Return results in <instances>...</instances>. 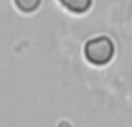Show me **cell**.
<instances>
[{
  "label": "cell",
  "instance_id": "1",
  "mask_svg": "<svg viewBox=\"0 0 132 127\" xmlns=\"http://www.w3.org/2000/svg\"><path fill=\"white\" fill-rule=\"evenodd\" d=\"M85 59L94 65H104L114 57V44L109 37H95L85 44Z\"/></svg>",
  "mask_w": 132,
  "mask_h": 127
},
{
  "label": "cell",
  "instance_id": "2",
  "mask_svg": "<svg viewBox=\"0 0 132 127\" xmlns=\"http://www.w3.org/2000/svg\"><path fill=\"white\" fill-rule=\"evenodd\" d=\"M59 2L74 13H84L92 5V0H59Z\"/></svg>",
  "mask_w": 132,
  "mask_h": 127
},
{
  "label": "cell",
  "instance_id": "3",
  "mask_svg": "<svg viewBox=\"0 0 132 127\" xmlns=\"http://www.w3.org/2000/svg\"><path fill=\"white\" fill-rule=\"evenodd\" d=\"M13 2H15L19 10H22L25 13H30V12H35L39 9L42 0H13Z\"/></svg>",
  "mask_w": 132,
  "mask_h": 127
}]
</instances>
